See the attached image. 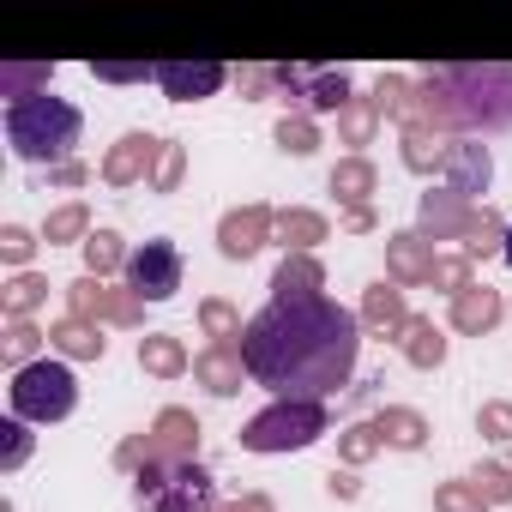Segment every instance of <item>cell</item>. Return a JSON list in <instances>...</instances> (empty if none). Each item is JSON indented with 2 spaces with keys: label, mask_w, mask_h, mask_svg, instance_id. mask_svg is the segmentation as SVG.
I'll list each match as a JSON object with an SVG mask.
<instances>
[{
  "label": "cell",
  "mask_w": 512,
  "mask_h": 512,
  "mask_svg": "<svg viewBox=\"0 0 512 512\" xmlns=\"http://www.w3.org/2000/svg\"><path fill=\"white\" fill-rule=\"evenodd\" d=\"M362 320L338 296H290L266 302L241 332V362L253 386H266L272 398H338L356 380L362 362Z\"/></svg>",
  "instance_id": "obj_1"
},
{
  "label": "cell",
  "mask_w": 512,
  "mask_h": 512,
  "mask_svg": "<svg viewBox=\"0 0 512 512\" xmlns=\"http://www.w3.org/2000/svg\"><path fill=\"white\" fill-rule=\"evenodd\" d=\"M404 133H446V139L512 133V61L416 73V121Z\"/></svg>",
  "instance_id": "obj_2"
},
{
  "label": "cell",
  "mask_w": 512,
  "mask_h": 512,
  "mask_svg": "<svg viewBox=\"0 0 512 512\" xmlns=\"http://www.w3.org/2000/svg\"><path fill=\"white\" fill-rule=\"evenodd\" d=\"M0 127H7V145L19 163L31 169H55V163H73L79 139H85V115L79 103L43 91V97H25V103H7L0 109Z\"/></svg>",
  "instance_id": "obj_3"
},
{
  "label": "cell",
  "mask_w": 512,
  "mask_h": 512,
  "mask_svg": "<svg viewBox=\"0 0 512 512\" xmlns=\"http://www.w3.org/2000/svg\"><path fill=\"white\" fill-rule=\"evenodd\" d=\"M332 434V410L314 398H272L260 416L241 422V452H260V458H284V452H308Z\"/></svg>",
  "instance_id": "obj_4"
},
{
  "label": "cell",
  "mask_w": 512,
  "mask_h": 512,
  "mask_svg": "<svg viewBox=\"0 0 512 512\" xmlns=\"http://www.w3.org/2000/svg\"><path fill=\"white\" fill-rule=\"evenodd\" d=\"M217 476L199 458H157L133 476V512H217Z\"/></svg>",
  "instance_id": "obj_5"
},
{
  "label": "cell",
  "mask_w": 512,
  "mask_h": 512,
  "mask_svg": "<svg viewBox=\"0 0 512 512\" xmlns=\"http://www.w3.org/2000/svg\"><path fill=\"white\" fill-rule=\"evenodd\" d=\"M73 410H79V374H73V362H61V356H43V362L19 368L13 386H7V416H19V422H31V428L67 422Z\"/></svg>",
  "instance_id": "obj_6"
},
{
  "label": "cell",
  "mask_w": 512,
  "mask_h": 512,
  "mask_svg": "<svg viewBox=\"0 0 512 512\" xmlns=\"http://www.w3.org/2000/svg\"><path fill=\"white\" fill-rule=\"evenodd\" d=\"M356 97V79L350 67H320V61H278V103L284 115H332Z\"/></svg>",
  "instance_id": "obj_7"
},
{
  "label": "cell",
  "mask_w": 512,
  "mask_h": 512,
  "mask_svg": "<svg viewBox=\"0 0 512 512\" xmlns=\"http://www.w3.org/2000/svg\"><path fill=\"white\" fill-rule=\"evenodd\" d=\"M127 290L145 302V308H163V302H175L181 296V278H187V260H181V247L169 241V235H151V241H139L133 247V260H127Z\"/></svg>",
  "instance_id": "obj_8"
},
{
  "label": "cell",
  "mask_w": 512,
  "mask_h": 512,
  "mask_svg": "<svg viewBox=\"0 0 512 512\" xmlns=\"http://www.w3.org/2000/svg\"><path fill=\"white\" fill-rule=\"evenodd\" d=\"M278 241V205L266 199H247V205H229L217 217V253L229 266H247V260H260V253Z\"/></svg>",
  "instance_id": "obj_9"
},
{
  "label": "cell",
  "mask_w": 512,
  "mask_h": 512,
  "mask_svg": "<svg viewBox=\"0 0 512 512\" xmlns=\"http://www.w3.org/2000/svg\"><path fill=\"white\" fill-rule=\"evenodd\" d=\"M61 296H67V314H79V320H97V326H127V332H139L145 326V302L121 284V290H109L103 278H91V272H79L73 284H61Z\"/></svg>",
  "instance_id": "obj_10"
},
{
  "label": "cell",
  "mask_w": 512,
  "mask_h": 512,
  "mask_svg": "<svg viewBox=\"0 0 512 512\" xmlns=\"http://www.w3.org/2000/svg\"><path fill=\"white\" fill-rule=\"evenodd\" d=\"M157 157H163V139H157V133H145V127H127V133L103 151L97 181H103V187H115V193H127V187H151Z\"/></svg>",
  "instance_id": "obj_11"
},
{
  "label": "cell",
  "mask_w": 512,
  "mask_h": 512,
  "mask_svg": "<svg viewBox=\"0 0 512 512\" xmlns=\"http://www.w3.org/2000/svg\"><path fill=\"white\" fill-rule=\"evenodd\" d=\"M440 187H452L470 205H488L482 193L494 187V151L482 139H452L446 145V163H440Z\"/></svg>",
  "instance_id": "obj_12"
},
{
  "label": "cell",
  "mask_w": 512,
  "mask_h": 512,
  "mask_svg": "<svg viewBox=\"0 0 512 512\" xmlns=\"http://www.w3.org/2000/svg\"><path fill=\"white\" fill-rule=\"evenodd\" d=\"M235 73L223 67V61H157V91L169 97V103H205V97H217L223 85H229Z\"/></svg>",
  "instance_id": "obj_13"
},
{
  "label": "cell",
  "mask_w": 512,
  "mask_h": 512,
  "mask_svg": "<svg viewBox=\"0 0 512 512\" xmlns=\"http://www.w3.org/2000/svg\"><path fill=\"white\" fill-rule=\"evenodd\" d=\"M476 211H482V205L458 199L452 187H428V193L416 199V229H422L434 247H440V241H458V247H464V235H470Z\"/></svg>",
  "instance_id": "obj_14"
},
{
  "label": "cell",
  "mask_w": 512,
  "mask_h": 512,
  "mask_svg": "<svg viewBox=\"0 0 512 512\" xmlns=\"http://www.w3.org/2000/svg\"><path fill=\"white\" fill-rule=\"evenodd\" d=\"M434 260H440V247H434L416 223L386 235V278H392L398 290H422L428 272H434Z\"/></svg>",
  "instance_id": "obj_15"
},
{
  "label": "cell",
  "mask_w": 512,
  "mask_h": 512,
  "mask_svg": "<svg viewBox=\"0 0 512 512\" xmlns=\"http://www.w3.org/2000/svg\"><path fill=\"white\" fill-rule=\"evenodd\" d=\"M500 320H506V296L488 284H470L464 296L446 302V332H458V338H488Z\"/></svg>",
  "instance_id": "obj_16"
},
{
  "label": "cell",
  "mask_w": 512,
  "mask_h": 512,
  "mask_svg": "<svg viewBox=\"0 0 512 512\" xmlns=\"http://www.w3.org/2000/svg\"><path fill=\"white\" fill-rule=\"evenodd\" d=\"M392 350H398L416 374H434V368H446L452 338H446V326H434V314H410V320H404V332L392 338Z\"/></svg>",
  "instance_id": "obj_17"
},
{
  "label": "cell",
  "mask_w": 512,
  "mask_h": 512,
  "mask_svg": "<svg viewBox=\"0 0 512 512\" xmlns=\"http://www.w3.org/2000/svg\"><path fill=\"white\" fill-rule=\"evenodd\" d=\"M356 320H362V332H368V338H398V332H404V320H410V302H404V290H398L392 278H374V284L362 290Z\"/></svg>",
  "instance_id": "obj_18"
},
{
  "label": "cell",
  "mask_w": 512,
  "mask_h": 512,
  "mask_svg": "<svg viewBox=\"0 0 512 512\" xmlns=\"http://www.w3.org/2000/svg\"><path fill=\"white\" fill-rule=\"evenodd\" d=\"M193 380H199L211 398H235L253 374H247V362H241V344H205V350L193 356Z\"/></svg>",
  "instance_id": "obj_19"
},
{
  "label": "cell",
  "mask_w": 512,
  "mask_h": 512,
  "mask_svg": "<svg viewBox=\"0 0 512 512\" xmlns=\"http://www.w3.org/2000/svg\"><path fill=\"white\" fill-rule=\"evenodd\" d=\"M151 440H157V458L181 464V458H199L205 428H199V416H193L187 404H163V410L151 416Z\"/></svg>",
  "instance_id": "obj_20"
},
{
  "label": "cell",
  "mask_w": 512,
  "mask_h": 512,
  "mask_svg": "<svg viewBox=\"0 0 512 512\" xmlns=\"http://www.w3.org/2000/svg\"><path fill=\"white\" fill-rule=\"evenodd\" d=\"M49 356H61V362H103L109 356V338H103L97 320L61 314V320H49Z\"/></svg>",
  "instance_id": "obj_21"
},
{
  "label": "cell",
  "mask_w": 512,
  "mask_h": 512,
  "mask_svg": "<svg viewBox=\"0 0 512 512\" xmlns=\"http://www.w3.org/2000/svg\"><path fill=\"white\" fill-rule=\"evenodd\" d=\"M326 193L338 199V211L374 205V193H380V163H374V157H338L332 175H326Z\"/></svg>",
  "instance_id": "obj_22"
},
{
  "label": "cell",
  "mask_w": 512,
  "mask_h": 512,
  "mask_svg": "<svg viewBox=\"0 0 512 512\" xmlns=\"http://www.w3.org/2000/svg\"><path fill=\"white\" fill-rule=\"evenodd\" d=\"M320 241H332V217L314 205H278V247L284 253H320Z\"/></svg>",
  "instance_id": "obj_23"
},
{
  "label": "cell",
  "mask_w": 512,
  "mask_h": 512,
  "mask_svg": "<svg viewBox=\"0 0 512 512\" xmlns=\"http://www.w3.org/2000/svg\"><path fill=\"white\" fill-rule=\"evenodd\" d=\"M374 428H380L386 452H422L434 440V428H428V416L416 404H380L374 410Z\"/></svg>",
  "instance_id": "obj_24"
},
{
  "label": "cell",
  "mask_w": 512,
  "mask_h": 512,
  "mask_svg": "<svg viewBox=\"0 0 512 512\" xmlns=\"http://www.w3.org/2000/svg\"><path fill=\"white\" fill-rule=\"evenodd\" d=\"M266 290H272V302H290V296H326V266H320V253H284Z\"/></svg>",
  "instance_id": "obj_25"
},
{
  "label": "cell",
  "mask_w": 512,
  "mask_h": 512,
  "mask_svg": "<svg viewBox=\"0 0 512 512\" xmlns=\"http://www.w3.org/2000/svg\"><path fill=\"white\" fill-rule=\"evenodd\" d=\"M380 103H374V91H356L344 109H338V145H350V157H368V145L380 139Z\"/></svg>",
  "instance_id": "obj_26"
},
{
  "label": "cell",
  "mask_w": 512,
  "mask_h": 512,
  "mask_svg": "<svg viewBox=\"0 0 512 512\" xmlns=\"http://www.w3.org/2000/svg\"><path fill=\"white\" fill-rule=\"evenodd\" d=\"M139 368L151 380H181V374H193V350L175 332H145L139 338Z\"/></svg>",
  "instance_id": "obj_27"
},
{
  "label": "cell",
  "mask_w": 512,
  "mask_h": 512,
  "mask_svg": "<svg viewBox=\"0 0 512 512\" xmlns=\"http://www.w3.org/2000/svg\"><path fill=\"white\" fill-rule=\"evenodd\" d=\"M79 253H85V272H91V278H103V284H109L115 272H127V260H133L127 235H121V229H109V223H97V229H91V241H85Z\"/></svg>",
  "instance_id": "obj_28"
},
{
  "label": "cell",
  "mask_w": 512,
  "mask_h": 512,
  "mask_svg": "<svg viewBox=\"0 0 512 512\" xmlns=\"http://www.w3.org/2000/svg\"><path fill=\"white\" fill-rule=\"evenodd\" d=\"M49 302V272H13L7 284H0V314L7 320H37V308Z\"/></svg>",
  "instance_id": "obj_29"
},
{
  "label": "cell",
  "mask_w": 512,
  "mask_h": 512,
  "mask_svg": "<svg viewBox=\"0 0 512 512\" xmlns=\"http://www.w3.org/2000/svg\"><path fill=\"white\" fill-rule=\"evenodd\" d=\"M43 356H49V326H37V320H7V332H0V362L19 374V368H31V362H43Z\"/></svg>",
  "instance_id": "obj_30"
},
{
  "label": "cell",
  "mask_w": 512,
  "mask_h": 512,
  "mask_svg": "<svg viewBox=\"0 0 512 512\" xmlns=\"http://www.w3.org/2000/svg\"><path fill=\"white\" fill-rule=\"evenodd\" d=\"M91 229H97V223H91V205H85V199H67V205H55V211L43 217V241H49V247H85Z\"/></svg>",
  "instance_id": "obj_31"
},
{
  "label": "cell",
  "mask_w": 512,
  "mask_h": 512,
  "mask_svg": "<svg viewBox=\"0 0 512 512\" xmlns=\"http://www.w3.org/2000/svg\"><path fill=\"white\" fill-rule=\"evenodd\" d=\"M374 103H380V115L404 133V127L416 121V79H410V73H380V79H374Z\"/></svg>",
  "instance_id": "obj_32"
},
{
  "label": "cell",
  "mask_w": 512,
  "mask_h": 512,
  "mask_svg": "<svg viewBox=\"0 0 512 512\" xmlns=\"http://www.w3.org/2000/svg\"><path fill=\"white\" fill-rule=\"evenodd\" d=\"M55 79L49 61H0V97L7 103H25V97H43Z\"/></svg>",
  "instance_id": "obj_33"
},
{
  "label": "cell",
  "mask_w": 512,
  "mask_h": 512,
  "mask_svg": "<svg viewBox=\"0 0 512 512\" xmlns=\"http://www.w3.org/2000/svg\"><path fill=\"white\" fill-rule=\"evenodd\" d=\"M446 133H398V163L410 175H434L440 181V163H446Z\"/></svg>",
  "instance_id": "obj_34"
},
{
  "label": "cell",
  "mask_w": 512,
  "mask_h": 512,
  "mask_svg": "<svg viewBox=\"0 0 512 512\" xmlns=\"http://www.w3.org/2000/svg\"><path fill=\"white\" fill-rule=\"evenodd\" d=\"M199 332L211 338V344H241V332H247V320H241V308L229 302V296H199Z\"/></svg>",
  "instance_id": "obj_35"
},
{
  "label": "cell",
  "mask_w": 512,
  "mask_h": 512,
  "mask_svg": "<svg viewBox=\"0 0 512 512\" xmlns=\"http://www.w3.org/2000/svg\"><path fill=\"white\" fill-rule=\"evenodd\" d=\"M272 145L284 151V157H314L320 145H326V133H320V121L314 115H278V127H272Z\"/></svg>",
  "instance_id": "obj_36"
},
{
  "label": "cell",
  "mask_w": 512,
  "mask_h": 512,
  "mask_svg": "<svg viewBox=\"0 0 512 512\" xmlns=\"http://www.w3.org/2000/svg\"><path fill=\"white\" fill-rule=\"evenodd\" d=\"M506 223H512V217H500L494 205H482L458 253H464V260H494V253H506Z\"/></svg>",
  "instance_id": "obj_37"
},
{
  "label": "cell",
  "mask_w": 512,
  "mask_h": 512,
  "mask_svg": "<svg viewBox=\"0 0 512 512\" xmlns=\"http://www.w3.org/2000/svg\"><path fill=\"white\" fill-rule=\"evenodd\" d=\"M380 452H386V440H380L374 416H368V422H344V428H338V464L362 470V464H374Z\"/></svg>",
  "instance_id": "obj_38"
},
{
  "label": "cell",
  "mask_w": 512,
  "mask_h": 512,
  "mask_svg": "<svg viewBox=\"0 0 512 512\" xmlns=\"http://www.w3.org/2000/svg\"><path fill=\"white\" fill-rule=\"evenodd\" d=\"M31 452H37V434H31V422L7 416V422H0V476H19V470L31 464Z\"/></svg>",
  "instance_id": "obj_39"
},
{
  "label": "cell",
  "mask_w": 512,
  "mask_h": 512,
  "mask_svg": "<svg viewBox=\"0 0 512 512\" xmlns=\"http://www.w3.org/2000/svg\"><path fill=\"white\" fill-rule=\"evenodd\" d=\"M37 247H43V229H25V223H0V266H7V272H31Z\"/></svg>",
  "instance_id": "obj_40"
},
{
  "label": "cell",
  "mask_w": 512,
  "mask_h": 512,
  "mask_svg": "<svg viewBox=\"0 0 512 512\" xmlns=\"http://www.w3.org/2000/svg\"><path fill=\"white\" fill-rule=\"evenodd\" d=\"M470 284H476V260H464V253H440L434 272H428V290H440L446 302H452V296H464Z\"/></svg>",
  "instance_id": "obj_41"
},
{
  "label": "cell",
  "mask_w": 512,
  "mask_h": 512,
  "mask_svg": "<svg viewBox=\"0 0 512 512\" xmlns=\"http://www.w3.org/2000/svg\"><path fill=\"white\" fill-rule=\"evenodd\" d=\"M434 512H494V506L476 494L470 476H446V482H434Z\"/></svg>",
  "instance_id": "obj_42"
},
{
  "label": "cell",
  "mask_w": 512,
  "mask_h": 512,
  "mask_svg": "<svg viewBox=\"0 0 512 512\" xmlns=\"http://www.w3.org/2000/svg\"><path fill=\"white\" fill-rule=\"evenodd\" d=\"M235 91H241V103H272L278 97V61L235 67Z\"/></svg>",
  "instance_id": "obj_43"
},
{
  "label": "cell",
  "mask_w": 512,
  "mask_h": 512,
  "mask_svg": "<svg viewBox=\"0 0 512 512\" xmlns=\"http://www.w3.org/2000/svg\"><path fill=\"white\" fill-rule=\"evenodd\" d=\"M109 464H115V470H121L127 482H133V476H139L145 464H157V440H151V428H133V434H127V440L115 446V458H109Z\"/></svg>",
  "instance_id": "obj_44"
},
{
  "label": "cell",
  "mask_w": 512,
  "mask_h": 512,
  "mask_svg": "<svg viewBox=\"0 0 512 512\" xmlns=\"http://www.w3.org/2000/svg\"><path fill=\"white\" fill-rule=\"evenodd\" d=\"M470 482H476V494H482L488 506H512V464H500V458H482V464L470 470Z\"/></svg>",
  "instance_id": "obj_45"
},
{
  "label": "cell",
  "mask_w": 512,
  "mask_h": 512,
  "mask_svg": "<svg viewBox=\"0 0 512 512\" xmlns=\"http://www.w3.org/2000/svg\"><path fill=\"white\" fill-rule=\"evenodd\" d=\"M476 434L488 446H506L512 440V398H482L476 404Z\"/></svg>",
  "instance_id": "obj_46"
},
{
  "label": "cell",
  "mask_w": 512,
  "mask_h": 512,
  "mask_svg": "<svg viewBox=\"0 0 512 512\" xmlns=\"http://www.w3.org/2000/svg\"><path fill=\"white\" fill-rule=\"evenodd\" d=\"M181 181H187V145H181V139H163V157H157L151 193H181Z\"/></svg>",
  "instance_id": "obj_47"
},
{
  "label": "cell",
  "mask_w": 512,
  "mask_h": 512,
  "mask_svg": "<svg viewBox=\"0 0 512 512\" xmlns=\"http://www.w3.org/2000/svg\"><path fill=\"white\" fill-rule=\"evenodd\" d=\"M91 73L103 85H145V79H157V61H97Z\"/></svg>",
  "instance_id": "obj_48"
},
{
  "label": "cell",
  "mask_w": 512,
  "mask_h": 512,
  "mask_svg": "<svg viewBox=\"0 0 512 512\" xmlns=\"http://www.w3.org/2000/svg\"><path fill=\"white\" fill-rule=\"evenodd\" d=\"M91 175H97V169L73 157V163H55V169L43 175V187H61V193H79V187H91Z\"/></svg>",
  "instance_id": "obj_49"
},
{
  "label": "cell",
  "mask_w": 512,
  "mask_h": 512,
  "mask_svg": "<svg viewBox=\"0 0 512 512\" xmlns=\"http://www.w3.org/2000/svg\"><path fill=\"white\" fill-rule=\"evenodd\" d=\"M326 494L350 506V500H362V476H356L350 464H332V470H326Z\"/></svg>",
  "instance_id": "obj_50"
},
{
  "label": "cell",
  "mask_w": 512,
  "mask_h": 512,
  "mask_svg": "<svg viewBox=\"0 0 512 512\" xmlns=\"http://www.w3.org/2000/svg\"><path fill=\"white\" fill-rule=\"evenodd\" d=\"M217 512H278V500L266 494V488H241L235 500H223Z\"/></svg>",
  "instance_id": "obj_51"
},
{
  "label": "cell",
  "mask_w": 512,
  "mask_h": 512,
  "mask_svg": "<svg viewBox=\"0 0 512 512\" xmlns=\"http://www.w3.org/2000/svg\"><path fill=\"white\" fill-rule=\"evenodd\" d=\"M338 229H344V235H374V229H380V211H374V205H356V211L338 217Z\"/></svg>",
  "instance_id": "obj_52"
},
{
  "label": "cell",
  "mask_w": 512,
  "mask_h": 512,
  "mask_svg": "<svg viewBox=\"0 0 512 512\" xmlns=\"http://www.w3.org/2000/svg\"><path fill=\"white\" fill-rule=\"evenodd\" d=\"M500 260H506V266H512V223H506V253H500Z\"/></svg>",
  "instance_id": "obj_53"
},
{
  "label": "cell",
  "mask_w": 512,
  "mask_h": 512,
  "mask_svg": "<svg viewBox=\"0 0 512 512\" xmlns=\"http://www.w3.org/2000/svg\"><path fill=\"white\" fill-rule=\"evenodd\" d=\"M0 512H19V506H13V500H0Z\"/></svg>",
  "instance_id": "obj_54"
},
{
  "label": "cell",
  "mask_w": 512,
  "mask_h": 512,
  "mask_svg": "<svg viewBox=\"0 0 512 512\" xmlns=\"http://www.w3.org/2000/svg\"><path fill=\"white\" fill-rule=\"evenodd\" d=\"M506 320H512V302H506Z\"/></svg>",
  "instance_id": "obj_55"
}]
</instances>
